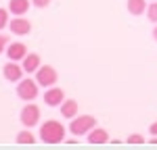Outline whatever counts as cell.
<instances>
[{"mask_svg": "<svg viewBox=\"0 0 157 150\" xmlns=\"http://www.w3.org/2000/svg\"><path fill=\"white\" fill-rule=\"evenodd\" d=\"M38 136H40V140L44 144H61V142H65V127L59 121L50 119V121H44L40 125V134Z\"/></svg>", "mask_w": 157, "mask_h": 150, "instance_id": "6da1fadb", "label": "cell"}, {"mask_svg": "<svg viewBox=\"0 0 157 150\" xmlns=\"http://www.w3.org/2000/svg\"><path fill=\"white\" fill-rule=\"evenodd\" d=\"M97 127V117L94 115H78L69 123V131L73 136H88L90 129Z\"/></svg>", "mask_w": 157, "mask_h": 150, "instance_id": "7a4b0ae2", "label": "cell"}, {"mask_svg": "<svg viewBox=\"0 0 157 150\" xmlns=\"http://www.w3.org/2000/svg\"><path fill=\"white\" fill-rule=\"evenodd\" d=\"M38 88H40V84L36 79H29V77L21 79V81H17V96L25 102H32L38 96Z\"/></svg>", "mask_w": 157, "mask_h": 150, "instance_id": "3957f363", "label": "cell"}, {"mask_svg": "<svg viewBox=\"0 0 157 150\" xmlns=\"http://www.w3.org/2000/svg\"><path fill=\"white\" fill-rule=\"evenodd\" d=\"M36 81L40 84V88H52L59 81V73L50 65H40V69L36 71Z\"/></svg>", "mask_w": 157, "mask_h": 150, "instance_id": "277c9868", "label": "cell"}, {"mask_svg": "<svg viewBox=\"0 0 157 150\" xmlns=\"http://www.w3.org/2000/svg\"><path fill=\"white\" fill-rule=\"evenodd\" d=\"M19 119H21V125H25V127L32 129V127L38 125V121H40V109H38L34 102H27L23 109H21Z\"/></svg>", "mask_w": 157, "mask_h": 150, "instance_id": "5b68a950", "label": "cell"}, {"mask_svg": "<svg viewBox=\"0 0 157 150\" xmlns=\"http://www.w3.org/2000/svg\"><path fill=\"white\" fill-rule=\"evenodd\" d=\"M23 65H17V61H9L2 67V75L6 81H21L23 79Z\"/></svg>", "mask_w": 157, "mask_h": 150, "instance_id": "8992f818", "label": "cell"}, {"mask_svg": "<svg viewBox=\"0 0 157 150\" xmlns=\"http://www.w3.org/2000/svg\"><path fill=\"white\" fill-rule=\"evenodd\" d=\"M9 29L15 36H27V34H32V21L25 17H15L9 23Z\"/></svg>", "mask_w": 157, "mask_h": 150, "instance_id": "52a82bcc", "label": "cell"}, {"mask_svg": "<svg viewBox=\"0 0 157 150\" xmlns=\"http://www.w3.org/2000/svg\"><path fill=\"white\" fill-rule=\"evenodd\" d=\"M63 100H65V92H63V88H46V92H44V102L48 104V106H61L63 104Z\"/></svg>", "mask_w": 157, "mask_h": 150, "instance_id": "ba28073f", "label": "cell"}, {"mask_svg": "<svg viewBox=\"0 0 157 150\" xmlns=\"http://www.w3.org/2000/svg\"><path fill=\"white\" fill-rule=\"evenodd\" d=\"M6 56L11 59V61H23L25 56H27V46H25L23 42H9V46H6Z\"/></svg>", "mask_w": 157, "mask_h": 150, "instance_id": "9c48e42d", "label": "cell"}, {"mask_svg": "<svg viewBox=\"0 0 157 150\" xmlns=\"http://www.w3.org/2000/svg\"><path fill=\"white\" fill-rule=\"evenodd\" d=\"M40 65H42L40 54H36V52H29V54L23 59V71H25V73H36L38 69H40Z\"/></svg>", "mask_w": 157, "mask_h": 150, "instance_id": "30bf717a", "label": "cell"}, {"mask_svg": "<svg viewBox=\"0 0 157 150\" xmlns=\"http://www.w3.org/2000/svg\"><path fill=\"white\" fill-rule=\"evenodd\" d=\"M78 112H80V106H78V102H75L73 98L63 100V104H61V115H63L65 119H73V117H78Z\"/></svg>", "mask_w": 157, "mask_h": 150, "instance_id": "8fae6325", "label": "cell"}, {"mask_svg": "<svg viewBox=\"0 0 157 150\" xmlns=\"http://www.w3.org/2000/svg\"><path fill=\"white\" fill-rule=\"evenodd\" d=\"M9 11L15 17H23L29 11V0H9Z\"/></svg>", "mask_w": 157, "mask_h": 150, "instance_id": "7c38bea8", "label": "cell"}, {"mask_svg": "<svg viewBox=\"0 0 157 150\" xmlns=\"http://www.w3.org/2000/svg\"><path fill=\"white\" fill-rule=\"evenodd\" d=\"M88 142H90V144H107V142H109L107 129H101V127L90 129V134H88Z\"/></svg>", "mask_w": 157, "mask_h": 150, "instance_id": "4fadbf2b", "label": "cell"}, {"mask_svg": "<svg viewBox=\"0 0 157 150\" xmlns=\"http://www.w3.org/2000/svg\"><path fill=\"white\" fill-rule=\"evenodd\" d=\"M128 12L130 15H134V17H138V15H143V12H147V0H128Z\"/></svg>", "mask_w": 157, "mask_h": 150, "instance_id": "5bb4252c", "label": "cell"}, {"mask_svg": "<svg viewBox=\"0 0 157 150\" xmlns=\"http://www.w3.org/2000/svg\"><path fill=\"white\" fill-rule=\"evenodd\" d=\"M36 142V136L29 131V127H25L23 131L17 134V144H34Z\"/></svg>", "mask_w": 157, "mask_h": 150, "instance_id": "9a60e30c", "label": "cell"}, {"mask_svg": "<svg viewBox=\"0 0 157 150\" xmlns=\"http://www.w3.org/2000/svg\"><path fill=\"white\" fill-rule=\"evenodd\" d=\"M147 19L151 23H157V0H153L149 6H147Z\"/></svg>", "mask_w": 157, "mask_h": 150, "instance_id": "2e32d148", "label": "cell"}, {"mask_svg": "<svg viewBox=\"0 0 157 150\" xmlns=\"http://www.w3.org/2000/svg\"><path fill=\"white\" fill-rule=\"evenodd\" d=\"M9 12L11 11H6V9H0V29H4V27H9Z\"/></svg>", "mask_w": 157, "mask_h": 150, "instance_id": "e0dca14e", "label": "cell"}, {"mask_svg": "<svg viewBox=\"0 0 157 150\" xmlns=\"http://www.w3.org/2000/svg\"><path fill=\"white\" fill-rule=\"evenodd\" d=\"M126 142H128V144H145L147 140H145V138H143V136H140V134H130Z\"/></svg>", "mask_w": 157, "mask_h": 150, "instance_id": "ac0fdd59", "label": "cell"}, {"mask_svg": "<svg viewBox=\"0 0 157 150\" xmlns=\"http://www.w3.org/2000/svg\"><path fill=\"white\" fill-rule=\"evenodd\" d=\"M32 4H34L36 9H46L50 4V0H32Z\"/></svg>", "mask_w": 157, "mask_h": 150, "instance_id": "d6986e66", "label": "cell"}, {"mask_svg": "<svg viewBox=\"0 0 157 150\" xmlns=\"http://www.w3.org/2000/svg\"><path fill=\"white\" fill-rule=\"evenodd\" d=\"M6 46H9V38H6V36H2V34H0V54H2V52L6 50Z\"/></svg>", "mask_w": 157, "mask_h": 150, "instance_id": "ffe728a7", "label": "cell"}, {"mask_svg": "<svg viewBox=\"0 0 157 150\" xmlns=\"http://www.w3.org/2000/svg\"><path fill=\"white\" fill-rule=\"evenodd\" d=\"M149 131H151V136H157V121L151 125V127H149Z\"/></svg>", "mask_w": 157, "mask_h": 150, "instance_id": "44dd1931", "label": "cell"}, {"mask_svg": "<svg viewBox=\"0 0 157 150\" xmlns=\"http://www.w3.org/2000/svg\"><path fill=\"white\" fill-rule=\"evenodd\" d=\"M149 144H157V136H153L151 140H149Z\"/></svg>", "mask_w": 157, "mask_h": 150, "instance_id": "7402d4cb", "label": "cell"}, {"mask_svg": "<svg viewBox=\"0 0 157 150\" xmlns=\"http://www.w3.org/2000/svg\"><path fill=\"white\" fill-rule=\"evenodd\" d=\"M153 40L157 42V25H155V29H153Z\"/></svg>", "mask_w": 157, "mask_h": 150, "instance_id": "603a6c76", "label": "cell"}]
</instances>
